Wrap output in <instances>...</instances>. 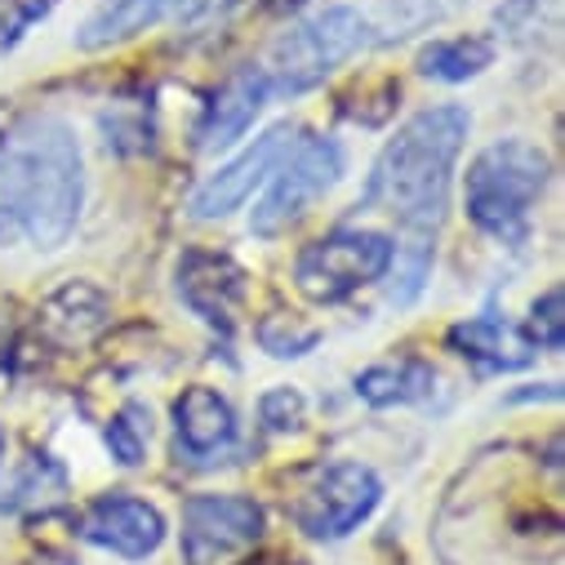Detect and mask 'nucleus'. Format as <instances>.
<instances>
[{
    "label": "nucleus",
    "instance_id": "1",
    "mask_svg": "<svg viewBox=\"0 0 565 565\" xmlns=\"http://www.w3.org/2000/svg\"><path fill=\"white\" fill-rule=\"evenodd\" d=\"M468 129H472V116L459 103H441L409 116L396 129V138L383 143L365 179L361 205L387 210L392 218H401L409 241L433 245V232L446 218L450 179H455V161L463 152Z\"/></svg>",
    "mask_w": 565,
    "mask_h": 565
},
{
    "label": "nucleus",
    "instance_id": "2",
    "mask_svg": "<svg viewBox=\"0 0 565 565\" xmlns=\"http://www.w3.org/2000/svg\"><path fill=\"white\" fill-rule=\"evenodd\" d=\"M81 143L67 120L28 116L0 134V205L32 245L58 249L81 218Z\"/></svg>",
    "mask_w": 565,
    "mask_h": 565
},
{
    "label": "nucleus",
    "instance_id": "3",
    "mask_svg": "<svg viewBox=\"0 0 565 565\" xmlns=\"http://www.w3.org/2000/svg\"><path fill=\"white\" fill-rule=\"evenodd\" d=\"M547 174H552V161L543 148L525 143V138H499L468 166V183H463L468 218L486 236L516 245L525 236L534 201L547 188Z\"/></svg>",
    "mask_w": 565,
    "mask_h": 565
},
{
    "label": "nucleus",
    "instance_id": "4",
    "mask_svg": "<svg viewBox=\"0 0 565 565\" xmlns=\"http://www.w3.org/2000/svg\"><path fill=\"white\" fill-rule=\"evenodd\" d=\"M370 41V19L352 6H326L317 14H308L303 23H295L280 36L267 58L258 63L267 76L271 94H308L317 89L326 76H334L352 54H361Z\"/></svg>",
    "mask_w": 565,
    "mask_h": 565
},
{
    "label": "nucleus",
    "instance_id": "5",
    "mask_svg": "<svg viewBox=\"0 0 565 565\" xmlns=\"http://www.w3.org/2000/svg\"><path fill=\"white\" fill-rule=\"evenodd\" d=\"M343 179V148L321 134H295L286 157L267 174V192L249 214V227L258 236H276L290 223H299L334 183Z\"/></svg>",
    "mask_w": 565,
    "mask_h": 565
},
{
    "label": "nucleus",
    "instance_id": "6",
    "mask_svg": "<svg viewBox=\"0 0 565 565\" xmlns=\"http://www.w3.org/2000/svg\"><path fill=\"white\" fill-rule=\"evenodd\" d=\"M387 271H392V236L370 227H339L312 241L295 263V280L312 303H339L361 286L383 280Z\"/></svg>",
    "mask_w": 565,
    "mask_h": 565
},
{
    "label": "nucleus",
    "instance_id": "7",
    "mask_svg": "<svg viewBox=\"0 0 565 565\" xmlns=\"http://www.w3.org/2000/svg\"><path fill=\"white\" fill-rule=\"evenodd\" d=\"M267 512L245 494H196L183 503V561L241 565L263 543Z\"/></svg>",
    "mask_w": 565,
    "mask_h": 565
},
{
    "label": "nucleus",
    "instance_id": "8",
    "mask_svg": "<svg viewBox=\"0 0 565 565\" xmlns=\"http://www.w3.org/2000/svg\"><path fill=\"white\" fill-rule=\"evenodd\" d=\"M383 499V481L365 463H326L295 499V521L312 539L352 534Z\"/></svg>",
    "mask_w": 565,
    "mask_h": 565
},
{
    "label": "nucleus",
    "instance_id": "9",
    "mask_svg": "<svg viewBox=\"0 0 565 565\" xmlns=\"http://www.w3.org/2000/svg\"><path fill=\"white\" fill-rule=\"evenodd\" d=\"M295 125H276L263 138H254V148H245L236 161H227L223 170H214L196 196H192V214L196 218H227L232 210H241L258 183H267V174L276 170V161L286 157V148L295 143Z\"/></svg>",
    "mask_w": 565,
    "mask_h": 565
},
{
    "label": "nucleus",
    "instance_id": "10",
    "mask_svg": "<svg viewBox=\"0 0 565 565\" xmlns=\"http://www.w3.org/2000/svg\"><path fill=\"white\" fill-rule=\"evenodd\" d=\"M81 539L125 561H143L166 543V516L134 494H103L81 516Z\"/></svg>",
    "mask_w": 565,
    "mask_h": 565
},
{
    "label": "nucleus",
    "instance_id": "11",
    "mask_svg": "<svg viewBox=\"0 0 565 565\" xmlns=\"http://www.w3.org/2000/svg\"><path fill=\"white\" fill-rule=\"evenodd\" d=\"M179 295L183 303L214 330L232 334L241 299H245V271L236 258L227 254H210V249H188L179 263Z\"/></svg>",
    "mask_w": 565,
    "mask_h": 565
},
{
    "label": "nucleus",
    "instance_id": "12",
    "mask_svg": "<svg viewBox=\"0 0 565 565\" xmlns=\"http://www.w3.org/2000/svg\"><path fill=\"white\" fill-rule=\"evenodd\" d=\"M267 98H271V89H267V76H263L258 63L241 67L236 76H227V81L214 89V98L205 103V116H201V125H196V148H201V152H223V148H232L236 138H245V129L258 120V111H263Z\"/></svg>",
    "mask_w": 565,
    "mask_h": 565
},
{
    "label": "nucleus",
    "instance_id": "13",
    "mask_svg": "<svg viewBox=\"0 0 565 565\" xmlns=\"http://www.w3.org/2000/svg\"><path fill=\"white\" fill-rule=\"evenodd\" d=\"M174 433L192 463H223L236 446V409L214 387L196 383L174 401Z\"/></svg>",
    "mask_w": 565,
    "mask_h": 565
},
{
    "label": "nucleus",
    "instance_id": "14",
    "mask_svg": "<svg viewBox=\"0 0 565 565\" xmlns=\"http://www.w3.org/2000/svg\"><path fill=\"white\" fill-rule=\"evenodd\" d=\"M450 348L468 361H477L481 370H521L534 361V343L525 339V330L508 326L499 312H481L468 317L450 330Z\"/></svg>",
    "mask_w": 565,
    "mask_h": 565
},
{
    "label": "nucleus",
    "instance_id": "15",
    "mask_svg": "<svg viewBox=\"0 0 565 565\" xmlns=\"http://www.w3.org/2000/svg\"><path fill=\"white\" fill-rule=\"evenodd\" d=\"M174 10H183V0H103V6L85 19L76 45L81 50H111L138 32L157 28Z\"/></svg>",
    "mask_w": 565,
    "mask_h": 565
},
{
    "label": "nucleus",
    "instance_id": "16",
    "mask_svg": "<svg viewBox=\"0 0 565 565\" xmlns=\"http://www.w3.org/2000/svg\"><path fill=\"white\" fill-rule=\"evenodd\" d=\"M437 387L433 365L423 361H383L370 365L365 374H356V396L365 405H414V401H428Z\"/></svg>",
    "mask_w": 565,
    "mask_h": 565
},
{
    "label": "nucleus",
    "instance_id": "17",
    "mask_svg": "<svg viewBox=\"0 0 565 565\" xmlns=\"http://www.w3.org/2000/svg\"><path fill=\"white\" fill-rule=\"evenodd\" d=\"M490 63H494V45L486 36H450L428 45L418 58L423 76H437V81H468V76H481Z\"/></svg>",
    "mask_w": 565,
    "mask_h": 565
},
{
    "label": "nucleus",
    "instance_id": "18",
    "mask_svg": "<svg viewBox=\"0 0 565 565\" xmlns=\"http://www.w3.org/2000/svg\"><path fill=\"white\" fill-rule=\"evenodd\" d=\"M148 437H152V418L143 405H125L116 418H111V428H107V450L116 463L134 468V463H143V450H148Z\"/></svg>",
    "mask_w": 565,
    "mask_h": 565
},
{
    "label": "nucleus",
    "instance_id": "19",
    "mask_svg": "<svg viewBox=\"0 0 565 565\" xmlns=\"http://www.w3.org/2000/svg\"><path fill=\"white\" fill-rule=\"evenodd\" d=\"M317 339H321V334H317L312 326H303L299 317H267V321L258 326V343H263V352H271V356H280V361L312 352Z\"/></svg>",
    "mask_w": 565,
    "mask_h": 565
},
{
    "label": "nucleus",
    "instance_id": "20",
    "mask_svg": "<svg viewBox=\"0 0 565 565\" xmlns=\"http://www.w3.org/2000/svg\"><path fill=\"white\" fill-rule=\"evenodd\" d=\"M525 339L534 343V352H556L561 339H565V317H561V286H552L547 295L534 299L530 308V326H525Z\"/></svg>",
    "mask_w": 565,
    "mask_h": 565
},
{
    "label": "nucleus",
    "instance_id": "21",
    "mask_svg": "<svg viewBox=\"0 0 565 565\" xmlns=\"http://www.w3.org/2000/svg\"><path fill=\"white\" fill-rule=\"evenodd\" d=\"M50 10H54V0H0V50L19 45Z\"/></svg>",
    "mask_w": 565,
    "mask_h": 565
},
{
    "label": "nucleus",
    "instance_id": "22",
    "mask_svg": "<svg viewBox=\"0 0 565 565\" xmlns=\"http://www.w3.org/2000/svg\"><path fill=\"white\" fill-rule=\"evenodd\" d=\"M263 423L271 433H290L303 423V396L295 387H276L263 396Z\"/></svg>",
    "mask_w": 565,
    "mask_h": 565
},
{
    "label": "nucleus",
    "instance_id": "23",
    "mask_svg": "<svg viewBox=\"0 0 565 565\" xmlns=\"http://www.w3.org/2000/svg\"><path fill=\"white\" fill-rule=\"evenodd\" d=\"M0 459H6V433H0Z\"/></svg>",
    "mask_w": 565,
    "mask_h": 565
}]
</instances>
